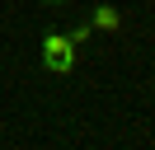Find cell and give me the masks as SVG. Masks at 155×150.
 Here are the masks:
<instances>
[{
  "label": "cell",
  "mask_w": 155,
  "mask_h": 150,
  "mask_svg": "<svg viewBox=\"0 0 155 150\" xmlns=\"http://www.w3.org/2000/svg\"><path fill=\"white\" fill-rule=\"evenodd\" d=\"M89 33H94V24H75V28H71V33H66V38H71V42H85V38H89Z\"/></svg>",
  "instance_id": "3957f363"
},
{
  "label": "cell",
  "mask_w": 155,
  "mask_h": 150,
  "mask_svg": "<svg viewBox=\"0 0 155 150\" xmlns=\"http://www.w3.org/2000/svg\"><path fill=\"white\" fill-rule=\"evenodd\" d=\"M38 5H71V0H38Z\"/></svg>",
  "instance_id": "277c9868"
},
{
  "label": "cell",
  "mask_w": 155,
  "mask_h": 150,
  "mask_svg": "<svg viewBox=\"0 0 155 150\" xmlns=\"http://www.w3.org/2000/svg\"><path fill=\"white\" fill-rule=\"evenodd\" d=\"M42 66H47L52 75H71V66H75V47H57V52H42Z\"/></svg>",
  "instance_id": "6da1fadb"
},
{
  "label": "cell",
  "mask_w": 155,
  "mask_h": 150,
  "mask_svg": "<svg viewBox=\"0 0 155 150\" xmlns=\"http://www.w3.org/2000/svg\"><path fill=\"white\" fill-rule=\"evenodd\" d=\"M150 94H155V80H150Z\"/></svg>",
  "instance_id": "5b68a950"
},
{
  "label": "cell",
  "mask_w": 155,
  "mask_h": 150,
  "mask_svg": "<svg viewBox=\"0 0 155 150\" xmlns=\"http://www.w3.org/2000/svg\"><path fill=\"white\" fill-rule=\"evenodd\" d=\"M89 24H94V28H104V33H113V28H122V14H117L113 5H94Z\"/></svg>",
  "instance_id": "7a4b0ae2"
}]
</instances>
